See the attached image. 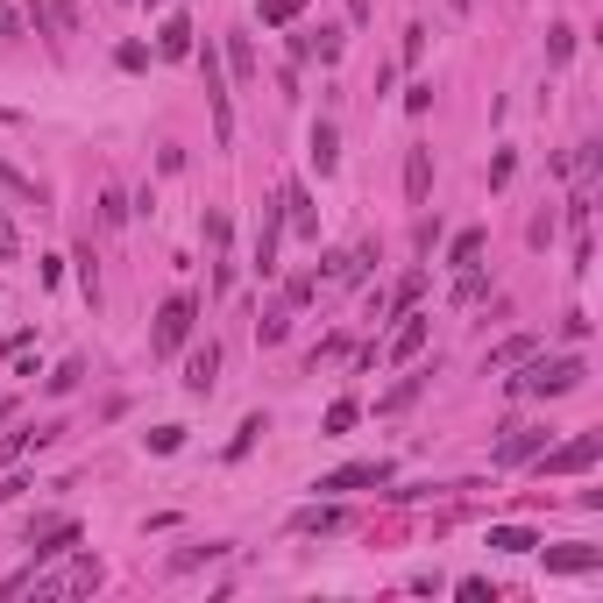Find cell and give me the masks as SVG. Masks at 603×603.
<instances>
[{
    "mask_svg": "<svg viewBox=\"0 0 603 603\" xmlns=\"http://www.w3.org/2000/svg\"><path fill=\"white\" fill-rule=\"evenodd\" d=\"M291 533H341V511L313 504V511H298V518H291Z\"/></svg>",
    "mask_w": 603,
    "mask_h": 603,
    "instance_id": "ffe728a7",
    "label": "cell"
},
{
    "mask_svg": "<svg viewBox=\"0 0 603 603\" xmlns=\"http://www.w3.org/2000/svg\"><path fill=\"white\" fill-rule=\"evenodd\" d=\"M447 8H455V15H469V0H447Z\"/></svg>",
    "mask_w": 603,
    "mask_h": 603,
    "instance_id": "f35d334b",
    "label": "cell"
},
{
    "mask_svg": "<svg viewBox=\"0 0 603 603\" xmlns=\"http://www.w3.org/2000/svg\"><path fill=\"white\" fill-rule=\"evenodd\" d=\"M100 220H107V228H121V220H128V192H121V185L100 192Z\"/></svg>",
    "mask_w": 603,
    "mask_h": 603,
    "instance_id": "d4e9b609",
    "label": "cell"
},
{
    "mask_svg": "<svg viewBox=\"0 0 603 603\" xmlns=\"http://www.w3.org/2000/svg\"><path fill=\"white\" fill-rule=\"evenodd\" d=\"M603 568V547H547V575H589Z\"/></svg>",
    "mask_w": 603,
    "mask_h": 603,
    "instance_id": "4fadbf2b",
    "label": "cell"
},
{
    "mask_svg": "<svg viewBox=\"0 0 603 603\" xmlns=\"http://www.w3.org/2000/svg\"><path fill=\"white\" fill-rule=\"evenodd\" d=\"M369 483H391V462H348V469L320 476V490H327V497H348V490H369Z\"/></svg>",
    "mask_w": 603,
    "mask_h": 603,
    "instance_id": "52a82bcc",
    "label": "cell"
},
{
    "mask_svg": "<svg viewBox=\"0 0 603 603\" xmlns=\"http://www.w3.org/2000/svg\"><path fill=\"white\" fill-rule=\"evenodd\" d=\"M277 206H284V228H291L298 242H320V213H313V192H306V185H284Z\"/></svg>",
    "mask_w": 603,
    "mask_h": 603,
    "instance_id": "8992f818",
    "label": "cell"
},
{
    "mask_svg": "<svg viewBox=\"0 0 603 603\" xmlns=\"http://www.w3.org/2000/svg\"><path fill=\"white\" fill-rule=\"evenodd\" d=\"M192 320H199V306L178 291V298H164V313H157V334H149V355H178L185 348V334H192Z\"/></svg>",
    "mask_w": 603,
    "mask_h": 603,
    "instance_id": "3957f363",
    "label": "cell"
},
{
    "mask_svg": "<svg viewBox=\"0 0 603 603\" xmlns=\"http://www.w3.org/2000/svg\"><path fill=\"white\" fill-rule=\"evenodd\" d=\"M57 433H64V426H22V433H8V440H0V469H8L22 447H43V440H57Z\"/></svg>",
    "mask_w": 603,
    "mask_h": 603,
    "instance_id": "e0dca14e",
    "label": "cell"
},
{
    "mask_svg": "<svg viewBox=\"0 0 603 603\" xmlns=\"http://www.w3.org/2000/svg\"><path fill=\"white\" fill-rule=\"evenodd\" d=\"M256 433H270V419H263V412H249V419H242V433L228 440V462H242V455H249V447H256Z\"/></svg>",
    "mask_w": 603,
    "mask_h": 603,
    "instance_id": "44dd1931",
    "label": "cell"
},
{
    "mask_svg": "<svg viewBox=\"0 0 603 603\" xmlns=\"http://www.w3.org/2000/svg\"><path fill=\"white\" fill-rule=\"evenodd\" d=\"M157 50H164V57H192V22H185V15H171V22H164V36H157Z\"/></svg>",
    "mask_w": 603,
    "mask_h": 603,
    "instance_id": "d6986e66",
    "label": "cell"
},
{
    "mask_svg": "<svg viewBox=\"0 0 603 603\" xmlns=\"http://www.w3.org/2000/svg\"><path fill=\"white\" fill-rule=\"evenodd\" d=\"M561 341H589V313H568L561 320Z\"/></svg>",
    "mask_w": 603,
    "mask_h": 603,
    "instance_id": "e575fe53",
    "label": "cell"
},
{
    "mask_svg": "<svg viewBox=\"0 0 603 603\" xmlns=\"http://www.w3.org/2000/svg\"><path fill=\"white\" fill-rule=\"evenodd\" d=\"M568 57H575V29L554 22V29H547V64H568Z\"/></svg>",
    "mask_w": 603,
    "mask_h": 603,
    "instance_id": "cb8c5ba5",
    "label": "cell"
},
{
    "mask_svg": "<svg viewBox=\"0 0 603 603\" xmlns=\"http://www.w3.org/2000/svg\"><path fill=\"white\" fill-rule=\"evenodd\" d=\"M306 157H313V171H320V178H334V164H341V128H334V121H313Z\"/></svg>",
    "mask_w": 603,
    "mask_h": 603,
    "instance_id": "30bf717a",
    "label": "cell"
},
{
    "mask_svg": "<svg viewBox=\"0 0 603 603\" xmlns=\"http://www.w3.org/2000/svg\"><path fill=\"white\" fill-rule=\"evenodd\" d=\"M490 284H483V270H462V284H455V306H476Z\"/></svg>",
    "mask_w": 603,
    "mask_h": 603,
    "instance_id": "f1b7e54d",
    "label": "cell"
},
{
    "mask_svg": "<svg viewBox=\"0 0 603 603\" xmlns=\"http://www.w3.org/2000/svg\"><path fill=\"white\" fill-rule=\"evenodd\" d=\"M426 327H433V313H405V327L391 334V348H384V355H391V362H412V355L426 348Z\"/></svg>",
    "mask_w": 603,
    "mask_h": 603,
    "instance_id": "7c38bea8",
    "label": "cell"
},
{
    "mask_svg": "<svg viewBox=\"0 0 603 603\" xmlns=\"http://www.w3.org/2000/svg\"><path fill=\"white\" fill-rule=\"evenodd\" d=\"M596 462H603V433H575V440L554 447V455H540V476H582Z\"/></svg>",
    "mask_w": 603,
    "mask_h": 603,
    "instance_id": "277c9868",
    "label": "cell"
},
{
    "mask_svg": "<svg viewBox=\"0 0 603 603\" xmlns=\"http://www.w3.org/2000/svg\"><path fill=\"white\" fill-rule=\"evenodd\" d=\"M0 263H15V228L0 220Z\"/></svg>",
    "mask_w": 603,
    "mask_h": 603,
    "instance_id": "d590c367",
    "label": "cell"
},
{
    "mask_svg": "<svg viewBox=\"0 0 603 603\" xmlns=\"http://www.w3.org/2000/svg\"><path fill=\"white\" fill-rule=\"evenodd\" d=\"M79 284H86V298L100 306V270H93V249H79Z\"/></svg>",
    "mask_w": 603,
    "mask_h": 603,
    "instance_id": "f546056e",
    "label": "cell"
},
{
    "mask_svg": "<svg viewBox=\"0 0 603 603\" xmlns=\"http://www.w3.org/2000/svg\"><path fill=\"white\" fill-rule=\"evenodd\" d=\"M412 398H419V376H405V384H398V391L384 398V412H398V405H412Z\"/></svg>",
    "mask_w": 603,
    "mask_h": 603,
    "instance_id": "836d02e7",
    "label": "cell"
},
{
    "mask_svg": "<svg viewBox=\"0 0 603 603\" xmlns=\"http://www.w3.org/2000/svg\"><path fill=\"white\" fill-rule=\"evenodd\" d=\"M490 547H497V554H533L540 533H533V525H490Z\"/></svg>",
    "mask_w": 603,
    "mask_h": 603,
    "instance_id": "9a60e30c",
    "label": "cell"
},
{
    "mask_svg": "<svg viewBox=\"0 0 603 603\" xmlns=\"http://www.w3.org/2000/svg\"><path fill=\"white\" fill-rule=\"evenodd\" d=\"M348 15H355V22H369V0H348Z\"/></svg>",
    "mask_w": 603,
    "mask_h": 603,
    "instance_id": "8d00e7d4",
    "label": "cell"
},
{
    "mask_svg": "<svg viewBox=\"0 0 603 603\" xmlns=\"http://www.w3.org/2000/svg\"><path fill=\"white\" fill-rule=\"evenodd\" d=\"M29 22H22V8H15V0H0V36H22Z\"/></svg>",
    "mask_w": 603,
    "mask_h": 603,
    "instance_id": "d6a6232c",
    "label": "cell"
},
{
    "mask_svg": "<svg viewBox=\"0 0 603 603\" xmlns=\"http://www.w3.org/2000/svg\"><path fill=\"white\" fill-rule=\"evenodd\" d=\"M114 64H121V71H142V64H149V43H121Z\"/></svg>",
    "mask_w": 603,
    "mask_h": 603,
    "instance_id": "4dcf8cb0",
    "label": "cell"
},
{
    "mask_svg": "<svg viewBox=\"0 0 603 603\" xmlns=\"http://www.w3.org/2000/svg\"><path fill=\"white\" fill-rule=\"evenodd\" d=\"M228 64H235V79H256V50H249V36H242V29L228 36Z\"/></svg>",
    "mask_w": 603,
    "mask_h": 603,
    "instance_id": "7402d4cb",
    "label": "cell"
},
{
    "mask_svg": "<svg viewBox=\"0 0 603 603\" xmlns=\"http://www.w3.org/2000/svg\"><path fill=\"white\" fill-rule=\"evenodd\" d=\"M192 57H199V71H206V100H213V142L228 149V142H235V107H228V86H220V50H213V43H206V50L192 43Z\"/></svg>",
    "mask_w": 603,
    "mask_h": 603,
    "instance_id": "7a4b0ae2",
    "label": "cell"
},
{
    "mask_svg": "<svg viewBox=\"0 0 603 603\" xmlns=\"http://www.w3.org/2000/svg\"><path fill=\"white\" fill-rule=\"evenodd\" d=\"M298 15H306V0H263V29H284Z\"/></svg>",
    "mask_w": 603,
    "mask_h": 603,
    "instance_id": "603a6c76",
    "label": "cell"
},
{
    "mask_svg": "<svg viewBox=\"0 0 603 603\" xmlns=\"http://www.w3.org/2000/svg\"><path fill=\"white\" fill-rule=\"evenodd\" d=\"M582 376H589L582 355H554V362H533V355H525V369L504 376V391H511V398H568V391H582Z\"/></svg>",
    "mask_w": 603,
    "mask_h": 603,
    "instance_id": "6da1fadb",
    "label": "cell"
},
{
    "mask_svg": "<svg viewBox=\"0 0 603 603\" xmlns=\"http://www.w3.org/2000/svg\"><path fill=\"white\" fill-rule=\"evenodd\" d=\"M36 36H79V8L71 0H36Z\"/></svg>",
    "mask_w": 603,
    "mask_h": 603,
    "instance_id": "8fae6325",
    "label": "cell"
},
{
    "mask_svg": "<svg viewBox=\"0 0 603 603\" xmlns=\"http://www.w3.org/2000/svg\"><path fill=\"white\" fill-rule=\"evenodd\" d=\"M455 596H462V603H497V589H490L483 575H462V582H455Z\"/></svg>",
    "mask_w": 603,
    "mask_h": 603,
    "instance_id": "83f0119b",
    "label": "cell"
},
{
    "mask_svg": "<svg viewBox=\"0 0 603 603\" xmlns=\"http://www.w3.org/2000/svg\"><path fill=\"white\" fill-rule=\"evenodd\" d=\"M178 447H185V426H157L149 433V455H178Z\"/></svg>",
    "mask_w": 603,
    "mask_h": 603,
    "instance_id": "4316f807",
    "label": "cell"
},
{
    "mask_svg": "<svg viewBox=\"0 0 603 603\" xmlns=\"http://www.w3.org/2000/svg\"><path fill=\"white\" fill-rule=\"evenodd\" d=\"M355 419H362V405H355V398H334V405H327V433H348Z\"/></svg>",
    "mask_w": 603,
    "mask_h": 603,
    "instance_id": "484cf974",
    "label": "cell"
},
{
    "mask_svg": "<svg viewBox=\"0 0 603 603\" xmlns=\"http://www.w3.org/2000/svg\"><path fill=\"white\" fill-rule=\"evenodd\" d=\"M405 199H412V206H426V199H433V149H426V142H412V149H405Z\"/></svg>",
    "mask_w": 603,
    "mask_h": 603,
    "instance_id": "9c48e42d",
    "label": "cell"
},
{
    "mask_svg": "<svg viewBox=\"0 0 603 603\" xmlns=\"http://www.w3.org/2000/svg\"><path fill=\"white\" fill-rule=\"evenodd\" d=\"M79 376H86V362H79V355H71V362H64V369L50 376V391H71V384H79Z\"/></svg>",
    "mask_w": 603,
    "mask_h": 603,
    "instance_id": "1f68e13d",
    "label": "cell"
},
{
    "mask_svg": "<svg viewBox=\"0 0 603 603\" xmlns=\"http://www.w3.org/2000/svg\"><path fill=\"white\" fill-rule=\"evenodd\" d=\"M547 447V426H511L504 440H497V469H511V462H533Z\"/></svg>",
    "mask_w": 603,
    "mask_h": 603,
    "instance_id": "ba28073f",
    "label": "cell"
},
{
    "mask_svg": "<svg viewBox=\"0 0 603 603\" xmlns=\"http://www.w3.org/2000/svg\"><path fill=\"white\" fill-rule=\"evenodd\" d=\"M213 376H220V348L206 341V348H192V362H185V391H192V398H206V391H213Z\"/></svg>",
    "mask_w": 603,
    "mask_h": 603,
    "instance_id": "5bb4252c",
    "label": "cell"
},
{
    "mask_svg": "<svg viewBox=\"0 0 603 603\" xmlns=\"http://www.w3.org/2000/svg\"><path fill=\"white\" fill-rule=\"evenodd\" d=\"M476 256H483V228H462L447 242V270H476Z\"/></svg>",
    "mask_w": 603,
    "mask_h": 603,
    "instance_id": "ac0fdd59",
    "label": "cell"
},
{
    "mask_svg": "<svg viewBox=\"0 0 603 603\" xmlns=\"http://www.w3.org/2000/svg\"><path fill=\"white\" fill-rule=\"evenodd\" d=\"M533 348H540L533 334H511V341H497V348L483 355V369H518V362H525V355H533Z\"/></svg>",
    "mask_w": 603,
    "mask_h": 603,
    "instance_id": "2e32d148",
    "label": "cell"
},
{
    "mask_svg": "<svg viewBox=\"0 0 603 603\" xmlns=\"http://www.w3.org/2000/svg\"><path fill=\"white\" fill-rule=\"evenodd\" d=\"M71 540H79V518H71V511H64V518H36V525H29V554H36V561L71 554Z\"/></svg>",
    "mask_w": 603,
    "mask_h": 603,
    "instance_id": "5b68a950",
    "label": "cell"
},
{
    "mask_svg": "<svg viewBox=\"0 0 603 603\" xmlns=\"http://www.w3.org/2000/svg\"><path fill=\"white\" fill-rule=\"evenodd\" d=\"M8 419H15V398H0V426H8Z\"/></svg>",
    "mask_w": 603,
    "mask_h": 603,
    "instance_id": "74e56055",
    "label": "cell"
}]
</instances>
